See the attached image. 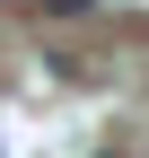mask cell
<instances>
[{
    "label": "cell",
    "mask_w": 149,
    "mask_h": 158,
    "mask_svg": "<svg viewBox=\"0 0 149 158\" xmlns=\"http://www.w3.org/2000/svg\"><path fill=\"white\" fill-rule=\"evenodd\" d=\"M44 9H53V18H88V0H44Z\"/></svg>",
    "instance_id": "obj_1"
}]
</instances>
